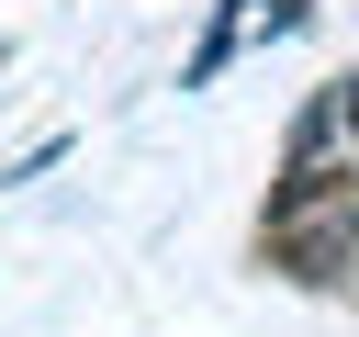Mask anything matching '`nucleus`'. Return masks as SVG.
<instances>
[{
    "label": "nucleus",
    "instance_id": "nucleus-1",
    "mask_svg": "<svg viewBox=\"0 0 359 337\" xmlns=\"http://www.w3.org/2000/svg\"><path fill=\"white\" fill-rule=\"evenodd\" d=\"M258 258L280 281H348L359 270V168H325V157H292L269 180V213H258Z\"/></svg>",
    "mask_w": 359,
    "mask_h": 337
},
{
    "label": "nucleus",
    "instance_id": "nucleus-2",
    "mask_svg": "<svg viewBox=\"0 0 359 337\" xmlns=\"http://www.w3.org/2000/svg\"><path fill=\"white\" fill-rule=\"evenodd\" d=\"M236 34H247V11H213V34L191 45V67H180V90H213V79H224V56H236Z\"/></svg>",
    "mask_w": 359,
    "mask_h": 337
},
{
    "label": "nucleus",
    "instance_id": "nucleus-3",
    "mask_svg": "<svg viewBox=\"0 0 359 337\" xmlns=\"http://www.w3.org/2000/svg\"><path fill=\"white\" fill-rule=\"evenodd\" d=\"M247 11V34H303V0H236Z\"/></svg>",
    "mask_w": 359,
    "mask_h": 337
},
{
    "label": "nucleus",
    "instance_id": "nucleus-4",
    "mask_svg": "<svg viewBox=\"0 0 359 337\" xmlns=\"http://www.w3.org/2000/svg\"><path fill=\"white\" fill-rule=\"evenodd\" d=\"M337 112H348V135H359V79H337Z\"/></svg>",
    "mask_w": 359,
    "mask_h": 337
}]
</instances>
